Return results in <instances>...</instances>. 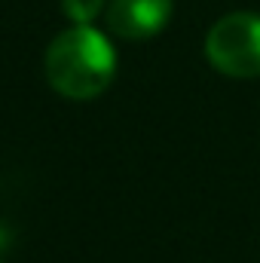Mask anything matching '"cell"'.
<instances>
[{
  "label": "cell",
  "mask_w": 260,
  "mask_h": 263,
  "mask_svg": "<svg viewBox=\"0 0 260 263\" xmlns=\"http://www.w3.org/2000/svg\"><path fill=\"white\" fill-rule=\"evenodd\" d=\"M46 80L70 101L98 98L117 73V52L110 40L92 25H73L62 31L46 49Z\"/></svg>",
  "instance_id": "cell-1"
},
{
  "label": "cell",
  "mask_w": 260,
  "mask_h": 263,
  "mask_svg": "<svg viewBox=\"0 0 260 263\" xmlns=\"http://www.w3.org/2000/svg\"><path fill=\"white\" fill-rule=\"evenodd\" d=\"M205 55L224 77H260V15L230 12L217 18L205 37Z\"/></svg>",
  "instance_id": "cell-2"
},
{
  "label": "cell",
  "mask_w": 260,
  "mask_h": 263,
  "mask_svg": "<svg viewBox=\"0 0 260 263\" xmlns=\"http://www.w3.org/2000/svg\"><path fill=\"white\" fill-rule=\"evenodd\" d=\"M175 0H110L107 28L123 40L156 37L172 18Z\"/></svg>",
  "instance_id": "cell-3"
},
{
  "label": "cell",
  "mask_w": 260,
  "mask_h": 263,
  "mask_svg": "<svg viewBox=\"0 0 260 263\" xmlns=\"http://www.w3.org/2000/svg\"><path fill=\"white\" fill-rule=\"evenodd\" d=\"M62 9L73 25H89L104 9V0H62Z\"/></svg>",
  "instance_id": "cell-4"
},
{
  "label": "cell",
  "mask_w": 260,
  "mask_h": 263,
  "mask_svg": "<svg viewBox=\"0 0 260 263\" xmlns=\"http://www.w3.org/2000/svg\"><path fill=\"white\" fill-rule=\"evenodd\" d=\"M9 242H12V236H9V230H6V227L0 223V254H3L6 248H9Z\"/></svg>",
  "instance_id": "cell-5"
}]
</instances>
